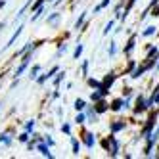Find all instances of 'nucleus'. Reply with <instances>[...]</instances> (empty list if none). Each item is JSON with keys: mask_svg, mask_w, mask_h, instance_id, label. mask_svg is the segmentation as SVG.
<instances>
[{"mask_svg": "<svg viewBox=\"0 0 159 159\" xmlns=\"http://www.w3.org/2000/svg\"><path fill=\"white\" fill-rule=\"evenodd\" d=\"M73 123L77 125V127H84V123H86L84 111H77V113H75V117H73Z\"/></svg>", "mask_w": 159, "mask_h": 159, "instance_id": "obj_25", "label": "nucleus"}, {"mask_svg": "<svg viewBox=\"0 0 159 159\" xmlns=\"http://www.w3.org/2000/svg\"><path fill=\"white\" fill-rule=\"evenodd\" d=\"M83 52H84V44L83 42H77L75 44V50H73V60H81V56H83Z\"/></svg>", "mask_w": 159, "mask_h": 159, "instance_id": "obj_27", "label": "nucleus"}, {"mask_svg": "<svg viewBox=\"0 0 159 159\" xmlns=\"http://www.w3.org/2000/svg\"><path fill=\"white\" fill-rule=\"evenodd\" d=\"M111 4H113V0H102L100 4H96V6H94V10H92V14H94V16H98L100 12H104V10H106L107 6H111Z\"/></svg>", "mask_w": 159, "mask_h": 159, "instance_id": "obj_24", "label": "nucleus"}, {"mask_svg": "<svg viewBox=\"0 0 159 159\" xmlns=\"http://www.w3.org/2000/svg\"><path fill=\"white\" fill-rule=\"evenodd\" d=\"M56 115H58V117L61 119V117L65 115V111H63V107H56Z\"/></svg>", "mask_w": 159, "mask_h": 159, "instance_id": "obj_50", "label": "nucleus"}, {"mask_svg": "<svg viewBox=\"0 0 159 159\" xmlns=\"http://www.w3.org/2000/svg\"><path fill=\"white\" fill-rule=\"evenodd\" d=\"M63 79H65V71H58V73H56L52 79H50V81H52V84H54V88H60V84L63 83Z\"/></svg>", "mask_w": 159, "mask_h": 159, "instance_id": "obj_23", "label": "nucleus"}, {"mask_svg": "<svg viewBox=\"0 0 159 159\" xmlns=\"http://www.w3.org/2000/svg\"><path fill=\"white\" fill-rule=\"evenodd\" d=\"M84 115H86V123H90V125H98V123H100V115L96 113L94 106L86 104V107H84Z\"/></svg>", "mask_w": 159, "mask_h": 159, "instance_id": "obj_10", "label": "nucleus"}, {"mask_svg": "<svg viewBox=\"0 0 159 159\" xmlns=\"http://www.w3.org/2000/svg\"><path fill=\"white\" fill-rule=\"evenodd\" d=\"M69 142H71V153L77 157L79 153H81V150H83V144H81V140H79L77 136H73V134L69 136Z\"/></svg>", "mask_w": 159, "mask_h": 159, "instance_id": "obj_17", "label": "nucleus"}, {"mask_svg": "<svg viewBox=\"0 0 159 159\" xmlns=\"http://www.w3.org/2000/svg\"><path fill=\"white\" fill-rule=\"evenodd\" d=\"M144 58H146V60H157V58H159V46H157L155 42L146 50V56H144Z\"/></svg>", "mask_w": 159, "mask_h": 159, "instance_id": "obj_21", "label": "nucleus"}, {"mask_svg": "<svg viewBox=\"0 0 159 159\" xmlns=\"http://www.w3.org/2000/svg\"><path fill=\"white\" fill-rule=\"evenodd\" d=\"M132 115H144V113H148V106H146V94L140 92V94H134V102H132Z\"/></svg>", "mask_w": 159, "mask_h": 159, "instance_id": "obj_4", "label": "nucleus"}, {"mask_svg": "<svg viewBox=\"0 0 159 159\" xmlns=\"http://www.w3.org/2000/svg\"><path fill=\"white\" fill-rule=\"evenodd\" d=\"M127 127H129V121L123 119V117H117V119L109 121V132L111 134H121V132L127 130Z\"/></svg>", "mask_w": 159, "mask_h": 159, "instance_id": "obj_5", "label": "nucleus"}, {"mask_svg": "<svg viewBox=\"0 0 159 159\" xmlns=\"http://www.w3.org/2000/svg\"><path fill=\"white\" fill-rule=\"evenodd\" d=\"M6 25H8V21H0V33L6 29Z\"/></svg>", "mask_w": 159, "mask_h": 159, "instance_id": "obj_51", "label": "nucleus"}, {"mask_svg": "<svg viewBox=\"0 0 159 159\" xmlns=\"http://www.w3.org/2000/svg\"><path fill=\"white\" fill-rule=\"evenodd\" d=\"M155 71L159 73V58H157V61H155Z\"/></svg>", "mask_w": 159, "mask_h": 159, "instance_id": "obj_55", "label": "nucleus"}, {"mask_svg": "<svg viewBox=\"0 0 159 159\" xmlns=\"http://www.w3.org/2000/svg\"><path fill=\"white\" fill-rule=\"evenodd\" d=\"M50 98L52 100H58L60 98V88H54V92H50Z\"/></svg>", "mask_w": 159, "mask_h": 159, "instance_id": "obj_49", "label": "nucleus"}, {"mask_svg": "<svg viewBox=\"0 0 159 159\" xmlns=\"http://www.w3.org/2000/svg\"><path fill=\"white\" fill-rule=\"evenodd\" d=\"M115 54H117V42L111 40L109 46H107V56H109V58H115Z\"/></svg>", "mask_w": 159, "mask_h": 159, "instance_id": "obj_38", "label": "nucleus"}, {"mask_svg": "<svg viewBox=\"0 0 159 159\" xmlns=\"http://www.w3.org/2000/svg\"><path fill=\"white\" fill-rule=\"evenodd\" d=\"M81 144L86 148V150H94L96 144H98L96 134H94V132H90V130H84V129H83V132H81Z\"/></svg>", "mask_w": 159, "mask_h": 159, "instance_id": "obj_7", "label": "nucleus"}, {"mask_svg": "<svg viewBox=\"0 0 159 159\" xmlns=\"http://www.w3.org/2000/svg\"><path fill=\"white\" fill-rule=\"evenodd\" d=\"M14 129H8V130H2L0 132V146H6V148H10L14 144Z\"/></svg>", "mask_w": 159, "mask_h": 159, "instance_id": "obj_14", "label": "nucleus"}, {"mask_svg": "<svg viewBox=\"0 0 159 159\" xmlns=\"http://www.w3.org/2000/svg\"><path fill=\"white\" fill-rule=\"evenodd\" d=\"M60 130H61V134H65V136H71V134H73L71 123H69V121H63V123L60 125Z\"/></svg>", "mask_w": 159, "mask_h": 159, "instance_id": "obj_29", "label": "nucleus"}, {"mask_svg": "<svg viewBox=\"0 0 159 159\" xmlns=\"http://www.w3.org/2000/svg\"><path fill=\"white\" fill-rule=\"evenodd\" d=\"M6 8V0H0V10H4Z\"/></svg>", "mask_w": 159, "mask_h": 159, "instance_id": "obj_54", "label": "nucleus"}, {"mask_svg": "<svg viewBox=\"0 0 159 159\" xmlns=\"http://www.w3.org/2000/svg\"><path fill=\"white\" fill-rule=\"evenodd\" d=\"M65 88L71 90V88H73V81H67V83H65Z\"/></svg>", "mask_w": 159, "mask_h": 159, "instance_id": "obj_53", "label": "nucleus"}, {"mask_svg": "<svg viewBox=\"0 0 159 159\" xmlns=\"http://www.w3.org/2000/svg\"><path fill=\"white\" fill-rule=\"evenodd\" d=\"M35 127H37V119H27L23 123V130H27V132H33Z\"/></svg>", "mask_w": 159, "mask_h": 159, "instance_id": "obj_34", "label": "nucleus"}, {"mask_svg": "<svg viewBox=\"0 0 159 159\" xmlns=\"http://www.w3.org/2000/svg\"><path fill=\"white\" fill-rule=\"evenodd\" d=\"M125 4H127V0H119V2H115V4H113V14H115V17H117V19L121 17V12H123Z\"/></svg>", "mask_w": 159, "mask_h": 159, "instance_id": "obj_28", "label": "nucleus"}, {"mask_svg": "<svg viewBox=\"0 0 159 159\" xmlns=\"http://www.w3.org/2000/svg\"><path fill=\"white\" fill-rule=\"evenodd\" d=\"M27 71H29V79H31V81H35V79L42 73V65L40 63H31Z\"/></svg>", "mask_w": 159, "mask_h": 159, "instance_id": "obj_18", "label": "nucleus"}, {"mask_svg": "<svg viewBox=\"0 0 159 159\" xmlns=\"http://www.w3.org/2000/svg\"><path fill=\"white\" fill-rule=\"evenodd\" d=\"M153 157H159V140H157V144H155V153H153Z\"/></svg>", "mask_w": 159, "mask_h": 159, "instance_id": "obj_52", "label": "nucleus"}, {"mask_svg": "<svg viewBox=\"0 0 159 159\" xmlns=\"http://www.w3.org/2000/svg\"><path fill=\"white\" fill-rule=\"evenodd\" d=\"M86 104H88L86 100H83V98H77V100L73 102V109H75V111H84Z\"/></svg>", "mask_w": 159, "mask_h": 159, "instance_id": "obj_30", "label": "nucleus"}, {"mask_svg": "<svg viewBox=\"0 0 159 159\" xmlns=\"http://www.w3.org/2000/svg\"><path fill=\"white\" fill-rule=\"evenodd\" d=\"M86 84L90 88H100L102 86V79H94V77H86Z\"/></svg>", "mask_w": 159, "mask_h": 159, "instance_id": "obj_33", "label": "nucleus"}, {"mask_svg": "<svg viewBox=\"0 0 159 159\" xmlns=\"http://www.w3.org/2000/svg\"><path fill=\"white\" fill-rule=\"evenodd\" d=\"M109 150H107V155L109 157H119L121 155V140L117 138V134H111L109 132Z\"/></svg>", "mask_w": 159, "mask_h": 159, "instance_id": "obj_6", "label": "nucleus"}, {"mask_svg": "<svg viewBox=\"0 0 159 159\" xmlns=\"http://www.w3.org/2000/svg\"><path fill=\"white\" fill-rule=\"evenodd\" d=\"M60 69H61V65H60V63H54V65H52V67H50V69H48V71H46V75H48V79H52V77H54V75H56V73H58V71H60Z\"/></svg>", "mask_w": 159, "mask_h": 159, "instance_id": "obj_41", "label": "nucleus"}, {"mask_svg": "<svg viewBox=\"0 0 159 159\" xmlns=\"http://www.w3.org/2000/svg\"><path fill=\"white\" fill-rule=\"evenodd\" d=\"M0 152H2V148H0Z\"/></svg>", "mask_w": 159, "mask_h": 159, "instance_id": "obj_59", "label": "nucleus"}, {"mask_svg": "<svg viewBox=\"0 0 159 159\" xmlns=\"http://www.w3.org/2000/svg\"><path fill=\"white\" fill-rule=\"evenodd\" d=\"M113 27H115V19H109V21H107V23L104 25V31H102V35H104V37H107V35H109V33L113 31Z\"/></svg>", "mask_w": 159, "mask_h": 159, "instance_id": "obj_36", "label": "nucleus"}, {"mask_svg": "<svg viewBox=\"0 0 159 159\" xmlns=\"http://www.w3.org/2000/svg\"><path fill=\"white\" fill-rule=\"evenodd\" d=\"M35 152H39L42 157H46V159H54V153H52V148L44 142V140H40V142H37V146H35Z\"/></svg>", "mask_w": 159, "mask_h": 159, "instance_id": "obj_9", "label": "nucleus"}, {"mask_svg": "<svg viewBox=\"0 0 159 159\" xmlns=\"http://www.w3.org/2000/svg\"><path fill=\"white\" fill-rule=\"evenodd\" d=\"M88 14H90L88 10H83V12L79 14V17L75 19V23H73V29H75V31H79V29L83 27V23H84V21L88 19Z\"/></svg>", "mask_w": 159, "mask_h": 159, "instance_id": "obj_20", "label": "nucleus"}, {"mask_svg": "<svg viewBox=\"0 0 159 159\" xmlns=\"http://www.w3.org/2000/svg\"><path fill=\"white\" fill-rule=\"evenodd\" d=\"M29 138H31V132H27V130H23V132L17 134V142H19V144H27Z\"/></svg>", "mask_w": 159, "mask_h": 159, "instance_id": "obj_37", "label": "nucleus"}, {"mask_svg": "<svg viewBox=\"0 0 159 159\" xmlns=\"http://www.w3.org/2000/svg\"><path fill=\"white\" fill-rule=\"evenodd\" d=\"M31 48H33V40H27V42H25V44H23V46H21L19 50H16V52H14L12 60H17V58H21V56H23L25 52H29Z\"/></svg>", "mask_w": 159, "mask_h": 159, "instance_id": "obj_22", "label": "nucleus"}, {"mask_svg": "<svg viewBox=\"0 0 159 159\" xmlns=\"http://www.w3.org/2000/svg\"><path fill=\"white\" fill-rule=\"evenodd\" d=\"M23 29H25V25H23V23H19V25H17V29L12 33V37L8 39V42L4 44V48H2V50H8V48H12V46H14V42H16V40L21 37V33H23Z\"/></svg>", "mask_w": 159, "mask_h": 159, "instance_id": "obj_12", "label": "nucleus"}, {"mask_svg": "<svg viewBox=\"0 0 159 159\" xmlns=\"http://www.w3.org/2000/svg\"><path fill=\"white\" fill-rule=\"evenodd\" d=\"M129 94H134V88H132V86H127V84H125V86L121 88V96L125 98V96H129Z\"/></svg>", "mask_w": 159, "mask_h": 159, "instance_id": "obj_44", "label": "nucleus"}, {"mask_svg": "<svg viewBox=\"0 0 159 159\" xmlns=\"http://www.w3.org/2000/svg\"><path fill=\"white\" fill-rule=\"evenodd\" d=\"M136 42H138V33H130L127 42H125V46H123V54L127 56V58H130L132 52L136 50Z\"/></svg>", "mask_w": 159, "mask_h": 159, "instance_id": "obj_8", "label": "nucleus"}, {"mask_svg": "<svg viewBox=\"0 0 159 159\" xmlns=\"http://www.w3.org/2000/svg\"><path fill=\"white\" fill-rule=\"evenodd\" d=\"M0 109H2V102H0Z\"/></svg>", "mask_w": 159, "mask_h": 159, "instance_id": "obj_58", "label": "nucleus"}, {"mask_svg": "<svg viewBox=\"0 0 159 159\" xmlns=\"http://www.w3.org/2000/svg\"><path fill=\"white\" fill-rule=\"evenodd\" d=\"M136 63H138L136 60L129 58V61H127V67H125V69H123V73H121V75H130V71H132L134 67H136Z\"/></svg>", "mask_w": 159, "mask_h": 159, "instance_id": "obj_32", "label": "nucleus"}, {"mask_svg": "<svg viewBox=\"0 0 159 159\" xmlns=\"http://www.w3.org/2000/svg\"><path fill=\"white\" fill-rule=\"evenodd\" d=\"M109 111L111 113H121L123 111V96H117L109 100Z\"/></svg>", "mask_w": 159, "mask_h": 159, "instance_id": "obj_15", "label": "nucleus"}, {"mask_svg": "<svg viewBox=\"0 0 159 159\" xmlns=\"http://www.w3.org/2000/svg\"><path fill=\"white\" fill-rule=\"evenodd\" d=\"M31 134H33V136H31V138H33V140H35V142H40V140H42V134H39V132H35V130H33Z\"/></svg>", "mask_w": 159, "mask_h": 159, "instance_id": "obj_48", "label": "nucleus"}, {"mask_svg": "<svg viewBox=\"0 0 159 159\" xmlns=\"http://www.w3.org/2000/svg\"><path fill=\"white\" fill-rule=\"evenodd\" d=\"M100 98H106V96H102V92H100L98 88H92V92H90V102L94 104V102H98Z\"/></svg>", "mask_w": 159, "mask_h": 159, "instance_id": "obj_40", "label": "nucleus"}, {"mask_svg": "<svg viewBox=\"0 0 159 159\" xmlns=\"http://www.w3.org/2000/svg\"><path fill=\"white\" fill-rule=\"evenodd\" d=\"M100 146H102V150H104V152L109 150V138H107V136H102V138H100Z\"/></svg>", "mask_w": 159, "mask_h": 159, "instance_id": "obj_42", "label": "nucleus"}, {"mask_svg": "<svg viewBox=\"0 0 159 159\" xmlns=\"http://www.w3.org/2000/svg\"><path fill=\"white\" fill-rule=\"evenodd\" d=\"M155 33H157V27H155V25H148V27L140 33V37H144V39H152V37H155Z\"/></svg>", "mask_w": 159, "mask_h": 159, "instance_id": "obj_26", "label": "nucleus"}, {"mask_svg": "<svg viewBox=\"0 0 159 159\" xmlns=\"http://www.w3.org/2000/svg\"><path fill=\"white\" fill-rule=\"evenodd\" d=\"M31 2H33V0H27V2H25L23 6H21V8L17 10V14L14 16V23H17V21H21V19H23V16L29 12V6H31Z\"/></svg>", "mask_w": 159, "mask_h": 159, "instance_id": "obj_19", "label": "nucleus"}, {"mask_svg": "<svg viewBox=\"0 0 159 159\" xmlns=\"http://www.w3.org/2000/svg\"><path fill=\"white\" fill-rule=\"evenodd\" d=\"M65 52H67V44L61 40V42L58 44V50H56V54H54V60H60V58H61V56H63Z\"/></svg>", "mask_w": 159, "mask_h": 159, "instance_id": "obj_31", "label": "nucleus"}, {"mask_svg": "<svg viewBox=\"0 0 159 159\" xmlns=\"http://www.w3.org/2000/svg\"><path fill=\"white\" fill-rule=\"evenodd\" d=\"M6 77V73H0V81H2V79Z\"/></svg>", "mask_w": 159, "mask_h": 159, "instance_id": "obj_56", "label": "nucleus"}, {"mask_svg": "<svg viewBox=\"0 0 159 159\" xmlns=\"http://www.w3.org/2000/svg\"><path fill=\"white\" fill-rule=\"evenodd\" d=\"M42 140L46 142V144H48L50 148H54V146H56V140L52 138V134H42Z\"/></svg>", "mask_w": 159, "mask_h": 159, "instance_id": "obj_43", "label": "nucleus"}, {"mask_svg": "<svg viewBox=\"0 0 159 159\" xmlns=\"http://www.w3.org/2000/svg\"><path fill=\"white\" fill-rule=\"evenodd\" d=\"M136 2H138V0H127V4H125V8H123V12H121V21L125 23V19H127L129 16H130V12H132V8L136 6Z\"/></svg>", "mask_w": 159, "mask_h": 159, "instance_id": "obj_16", "label": "nucleus"}, {"mask_svg": "<svg viewBox=\"0 0 159 159\" xmlns=\"http://www.w3.org/2000/svg\"><path fill=\"white\" fill-rule=\"evenodd\" d=\"M35 146H37V142H35V140H33V138H29V142L25 144V148H27V150H29V152H35Z\"/></svg>", "mask_w": 159, "mask_h": 159, "instance_id": "obj_45", "label": "nucleus"}, {"mask_svg": "<svg viewBox=\"0 0 159 159\" xmlns=\"http://www.w3.org/2000/svg\"><path fill=\"white\" fill-rule=\"evenodd\" d=\"M92 106H94V109H96L98 115H104V113L109 111V100L107 98H100L98 102H94Z\"/></svg>", "mask_w": 159, "mask_h": 159, "instance_id": "obj_13", "label": "nucleus"}, {"mask_svg": "<svg viewBox=\"0 0 159 159\" xmlns=\"http://www.w3.org/2000/svg\"><path fill=\"white\" fill-rule=\"evenodd\" d=\"M69 4H77V0H69Z\"/></svg>", "mask_w": 159, "mask_h": 159, "instance_id": "obj_57", "label": "nucleus"}, {"mask_svg": "<svg viewBox=\"0 0 159 159\" xmlns=\"http://www.w3.org/2000/svg\"><path fill=\"white\" fill-rule=\"evenodd\" d=\"M35 52H37L35 48H31L29 52H25V54L19 58V65L14 69V77H21V75L29 69V65L33 63V58H35Z\"/></svg>", "mask_w": 159, "mask_h": 159, "instance_id": "obj_3", "label": "nucleus"}, {"mask_svg": "<svg viewBox=\"0 0 159 159\" xmlns=\"http://www.w3.org/2000/svg\"><path fill=\"white\" fill-rule=\"evenodd\" d=\"M157 121H159V107L157 109H150L148 111V117H146V121H142V127H140V140H144L148 134H150L153 129H155V125H157Z\"/></svg>", "mask_w": 159, "mask_h": 159, "instance_id": "obj_1", "label": "nucleus"}, {"mask_svg": "<svg viewBox=\"0 0 159 159\" xmlns=\"http://www.w3.org/2000/svg\"><path fill=\"white\" fill-rule=\"evenodd\" d=\"M48 81H50V79H48V75H46V73H40V75L35 79V83H37L39 86H44V84H46Z\"/></svg>", "mask_w": 159, "mask_h": 159, "instance_id": "obj_39", "label": "nucleus"}, {"mask_svg": "<svg viewBox=\"0 0 159 159\" xmlns=\"http://www.w3.org/2000/svg\"><path fill=\"white\" fill-rule=\"evenodd\" d=\"M88 71H90V60H83L81 63V77H88Z\"/></svg>", "mask_w": 159, "mask_h": 159, "instance_id": "obj_35", "label": "nucleus"}, {"mask_svg": "<svg viewBox=\"0 0 159 159\" xmlns=\"http://www.w3.org/2000/svg\"><path fill=\"white\" fill-rule=\"evenodd\" d=\"M60 21H61V12L60 10H52V12L46 16V25H50V27H60Z\"/></svg>", "mask_w": 159, "mask_h": 159, "instance_id": "obj_11", "label": "nucleus"}, {"mask_svg": "<svg viewBox=\"0 0 159 159\" xmlns=\"http://www.w3.org/2000/svg\"><path fill=\"white\" fill-rule=\"evenodd\" d=\"M150 16H152V17H159V4H155V6L150 10Z\"/></svg>", "mask_w": 159, "mask_h": 159, "instance_id": "obj_46", "label": "nucleus"}, {"mask_svg": "<svg viewBox=\"0 0 159 159\" xmlns=\"http://www.w3.org/2000/svg\"><path fill=\"white\" fill-rule=\"evenodd\" d=\"M119 77H121V75H119L117 71H113V69H111V71H107L104 77H102V86L98 88L100 92H102V96H106V98L109 96L111 88H113V84L117 83V79H119Z\"/></svg>", "mask_w": 159, "mask_h": 159, "instance_id": "obj_2", "label": "nucleus"}, {"mask_svg": "<svg viewBox=\"0 0 159 159\" xmlns=\"http://www.w3.org/2000/svg\"><path fill=\"white\" fill-rule=\"evenodd\" d=\"M19 83H21V77H14V81H12V83H10V88H12V90H14L16 86H19Z\"/></svg>", "mask_w": 159, "mask_h": 159, "instance_id": "obj_47", "label": "nucleus"}]
</instances>
